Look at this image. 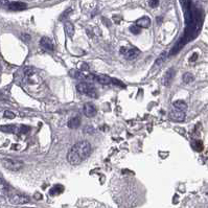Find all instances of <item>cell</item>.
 <instances>
[{
    "instance_id": "28",
    "label": "cell",
    "mask_w": 208,
    "mask_h": 208,
    "mask_svg": "<svg viewBox=\"0 0 208 208\" xmlns=\"http://www.w3.org/2000/svg\"><path fill=\"white\" fill-rule=\"evenodd\" d=\"M41 198H42L41 194H36V199H41Z\"/></svg>"
},
{
    "instance_id": "14",
    "label": "cell",
    "mask_w": 208,
    "mask_h": 208,
    "mask_svg": "<svg viewBox=\"0 0 208 208\" xmlns=\"http://www.w3.org/2000/svg\"><path fill=\"white\" fill-rule=\"evenodd\" d=\"M173 106H174V108L176 110H179V111H183V112H185L186 109H187V105H186L185 101H174Z\"/></svg>"
},
{
    "instance_id": "1",
    "label": "cell",
    "mask_w": 208,
    "mask_h": 208,
    "mask_svg": "<svg viewBox=\"0 0 208 208\" xmlns=\"http://www.w3.org/2000/svg\"><path fill=\"white\" fill-rule=\"evenodd\" d=\"M91 151V144L88 141H78L69 150L67 154V160L70 164L78 165L89 157Z\"/></svg>"
},
{
    "instance_id": "24",
    "label": "cell",
    "mask_w": 208,
    "mask_h": 208,
    "mask_svg": "<svg viewBox=\"0 0 208 208\" xmlns=\"http://www.w3.org/2000/svg\"><path fill=\"white\" fill-rule=\"evenodd\" d=\"M149 4L151 7H157L159 5V0H150Z\"/></svg>"
},
{
    "instance_id": "7",
    "label": "cell",
    "mask_w": 208,
    "mask_h": 208,
    "mask_svg": "<svg viewBox=\"0 0 208 208\" xmlns=\"http://www.w3.org/2000/svg\"><path fill=\"white\" fill-rule=\"evenodd\" d=\"M40 46L43 48L44 50H47V51H53L55 46H53V43L49 38L47 37H43L40 41Z\"/></svg>"
},
{
    "instance_id": "23",
    "label": "cell",
    "mask_w": 208,
    "mask_h": 208,
    "mask_svg": "<svg viewBox=\"0 0 208 208\" xmlns=\"http://www.w3.org/2000/svg\"><path fill=\"white\" fill-rule=\"evenodd\" d=\"M70 12H71V9H68L67 11H65L64 13L61 15V17H60V20H63V19L67 18V17L69 16V13H70Z\"/></svg>"
},
{
    "instance_id": "17",
    "label": "cell",
    "mask_w": 208,
    "mask_h": 208,
    "mask_svg": "<svg viewBox=\"0 0 208 208\" xmlns=\"http://www.w3.org/2000/svg\"><path fill=\"white\" fill-rule=\"evenodd\" d=\"M63 191H64V187H63L62 185H55V186H53V187L51 188L50 191H49V194H50L51 196H55V194H62Z\"/></svg>"
},
{
    "instance_id": "13",
    "label": "cell",
    "mask_w": 208,
    "mask_h": 208,
    "mask_svg": "<svg viewBox=\"0 0 208 208\" xmlns=\"http://www.w3.org/2000/svg\"><path fill=\"white\" fill-rule=\"evenodd\" d=\"M81 126V118L78 116H76V117H72L70 120L68 121V127L69 129H78V127Z\"/></svg>"
},
{
    "instance_id": "10",
    "label": "cell",
    "mask_w": 208,
    "mask_h": 208,
    "mask_svg": "<svg viewBox=\"0 0 208 208\" xmlns=\"http://www.w3.org/2000/svg\"><path fill=\"white\" fill-rule=\"evenodd\" d=\"M26 7H27V5L24 2H20V1H15V2H11L9 4V9L14 12L23 11V9H25Z\"/></svg>"
},
{
    "instance_id": "16",
    "label": "cell",
    "mask_w": 208,
    "mask_h": 208,
    "mask_svg": "<svg viewBox=\"0 0 208 208\" xmlns=\"http://www.w3.org/2000/svg\"><path fill=\"white\" fill-rule=\"evenodd\" d=\"M0 130L5 133H15L18 130V128L16 126H14V125H7V126H1Z\"/></svg>"
},
{
    "instance_id": "22",
    "label": "cell",
    "mask_w": 208,
    "mask_h": 208,
    "mask_svg": "<svg viewBox=\"0 0 208 208\" xmlns=\"http://www.w3.org/2000/svg\"><path fill=\"white\" fill-rule=\"evenodd\" d=\"M3 116L5 117V118H9V119H14L15 118V113L12 112V111H9V110H6V111H4V114H3Z\"/></svg>"
},
{
    "instance_id": "18",
    "label": "cell",
    "mask_w": 208,
    "mask_h": 208,
    "mask_svg": "<svg viewBox=\"0 0 208 208\" xmlns=\"http://www.w3.org/2000/svg\"><path fill=\"white\" fill-rule=\"evenodd\" d=\"M191 146L194 148V151L197 152H201L202 150H203V143H202L201 140H194V141L191 142Z\"/></svg>"
},
{
    "instance_id": "12",
    "label": "cell",
    "mask_w": 208,
    "mask_h": 208,
    "mask_svg": "<svg viewBox=\"0 0 208 208\" xmlns=\"http://www.w3.org/2000/svg\"><path fill=\"white\" fill-rule=\"evenodd\" d=\"M136 24L139 26L140 28H148L151 25V19L149 17H142V18L138 19L136 21Z\"/></svg>"
},
{
    "instance_id": "19",
    "label": "cell",
    "mask_w": 208,
    "mask_h": 208,
    "mask_svg": "<svg viewBox=\"0 0 208 208\" xmlns=\"http://www.w3.org/2000/svg\"><path fill=\"white\" fill-rule=\"evenodd\" d=\"M194 81V76L192 73L190 72H186L184 76H183V82L185 84H189V83H192Z\"/></svg>"
},
{
    "instance_id": "2",
    "label": "cell",
    "mask_w": 208,
    "mask_h": 208,
    "mask_svg": "<svg viewBox=\"0 0 208 208\" xmlns=\"http://www.w3.org/2000/svg\"><path fill=\"white\" fill-rule=\"evenodd\" d=\"M76 90H78L80 93L90 96V97H93V99L97 97V92H96L95 87H94L92 84H90V83H87V82L78 83V84L76 85Z\"/></svg>"
},
{
    "instance_id": "11",
    "label": "cell",
    "mask_w": 208,
    "mask_h": 208,
    "mask_svg": "<svg viewBox=\"0 0 208 208\" xmlns=\"http://www.w3.org/2000/svg\"><path fill=\"white\" fill-rule=\"evenodd\" d=\"M175 76V70L173 68L168 69V70L165 72L164 76H163V85L164 86H169V84L172 83L173 78H174Z\"/></svg>"
},
{
    "instance_id": "25",
    "label": "cell",
    "mask_w": 208,
    "mask_h": 208,
    "mask_svg": "<svg viewBox=\"0 0 208 208\" xmlns=\"http://www.w3.org/2000/svg\"><path fill=\"white\" fill-rule=\"evenodd\" d=\"M111 83H113V84H115V85H118V86H121V87H125V85L122 84V83L118 82V80H115V78H112V82Z\"/></svg>"
},
{
    "instance_id": "9",
    "label": "cell",
    "mask_w": 208,
    "mask_h": 208,
    "mask_svg": "<svg viewBox=\"0 0 208 208\" xmlns=\"http://www.w3.org/2000/svg\"><path fill=\"white\" fill-rule=\"evenodd\" d=\"M93 81H96L101 85H109L112 82V78H109L108 76H105V74H94Z\"/></svg>"
},
{
    "instance_id": "20",
    "label": "cell",
    "mask_w": 208,
    "mask_h": 208,
    "mask_svg": "<svg viewBox=\"0 0 208 208\" xmlns=\"http://www.w3.org/2000/svg\"><path fill=\"white\" fill-rule=\"evenodd\" d=\"M165 60H166V53H162L160 55H159V58L156 60V66H160V65H162L163 63H164Z\"/></svg>"
},
{
    "instance_id": "15",
    "label": "cell",
    "mask_w": 208,
    "mask_h": 208,
    "mask_svg": "<svg viewBox=\"0 0 208 208\" xmlns=\"http://www.w3.org/2000/svg\"><path fill=\"white\" fill-rule=\"evenodd\" d=\"M64 27H65V32L66 34L68 35L69 37H72L73 34H74V25H73L72 23L70 21H66L64 23Z\"/></svg>"
},
{
    "instance_id": "27",
    "label": "cell",
    "mask_w": 208,
    "mask_h": 208,
    "mask_svg": "<svg viewBox=\"0 0 208 208\" xmlns=\"http://www.w3.org/2000/svg\"><path fill=\"white\" fill-rule=\"evenodd\" d=\"M22 38H24V41H30V35H22Z\"/></svg>"
},
{
    "instance_id": "26",
    "label": "cell",
    "mask_w": 208,
    "mask_h": 208,
    "mask_svg": "<svg viewBox=\"0 0 208 208\" xmlns=\"http://www.w3.org/2000/svg\"><path fill=\"white\" fill-rule=\"evenodd\" d=\"M197 59H198V53H194V55H192V57L189 59V62H194V61H196Z\"/></svg>"
},
{
    "instance_id": "21",
    "label": "cell",
    "mask_w": 208,
    "mask_h": 208,
    "mask_svg": "<svg viewBox=\"0 0 208 208\" xmlns=\"http://www.w3.org/2000/svg\"><path fill=\"white\" fill-rule=\"evenodd\" d=\"M130 32L134 35H138V34H140V32H141V28H140L137 24H135V25H132L130 27Z\"/></svg>"
},
{
    "instance_id": "8",
    "label": "cell",
    "mask_w": 208,
    "mask_h": 208,
    "mask_svg": "<svg viewBox=\"0 0 208 208\" xmlns=\"http://www.w3.org/2000/svg\"><path fill=\"white\" fill-rule=\"evenodd\" d=\"M169 118L174 121H183L185 119V112L175 109L174 111L169 113Z\"/></svg>"
},
{
    "instance_id": "4",
    "label": "cell",
    "mask_w": 208,
    "mask_h": 208,
    "mask_svg": "<svg viewBox=\"0 0 208 208\" xmlns=\"http://www.w3.org/2000/svg\"><path fill=\"white\" fill-rule=\"evenodd\" d=\"M120 53L128 60H134L139 55L140 51L136 47H121Z\"/></svg>"
},
{
    "instance_id": "5",
    "label": "cell",
    "mask_w": 208,
    "mask_h": 208,
    "mask_svg": "<svg viewBox=\"0 0 208 208\" xmlns=\"http://www.w3.org/2000/svg\"><path fill=\"white\" fill-rule=\"evenodd\" d=\"M30 201V199L27 196H24V194H13L9 196V202L12 204H15V205H22V204H26Z\"/></svg>"
},
{
    "instance_id": "6",
    "label": "cell",
    "mask_w": 208,
    "mask_h": 208,
    "mask_svg": "<svg viewBox=\"0 0 208 208\" xmlns=\"http://www.w3.org/2000/svg\"><path fill=\"white\" fill-rule=\"evenodd\" d=\"M83 112L87 117H93L95 116L97 110H96V107L91 103H87L84 105V109H83Z\"/></svg>"
},
{
    "instance_id": "3",
    "label": "cell",
    "mask_w": 208,
    "mask_h": 208,
    "mask_svg": "<svg viewBox=\"0 0 208 208\" xmlns=\"http://www.w3.org/2000/svg\"><path fill=\"white\" fill-rule=\"evenodd\" d=\"M3 167H5L9 171L12 172H19L21 168L23 167V162L17 159H11V158H4L1 160Z\"/></svg>"
}]
</instances>
